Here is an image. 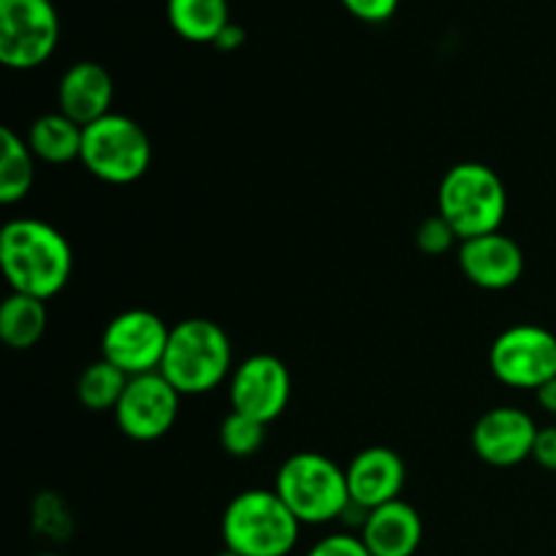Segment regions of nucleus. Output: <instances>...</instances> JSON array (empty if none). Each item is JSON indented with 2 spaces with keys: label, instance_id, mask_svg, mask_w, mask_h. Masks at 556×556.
I'll use <instances>...</instances> for the list:
<instances>
[{
  "label": "nucleus",
  "instance_id": "nucleus-1",
  "mask_svg": "<svg viewBox=\"0 0 556 556\" xmlns=\"http://www.w3.org/2000/svg\"><path fill=\"white\" fill-rule=\"evenodd\" d=\"M0 266L14 293L49 302L74 271V250L52 223L16 217L0 231Z\"/></svg>",
  "mask_w": 556,
  "mask_h": 556
},
{
  "label": "nucleus",
  "instance_id": "nucleus-2",
  "mask_svg": "<svg viewBox=\"0 0 556 556\" xmlns=\"http://www.w3.org/2000/svg\"><path fill=\"white\" fill-rule=\"evenodd\" d=\"M157 372L182 396L215 391L233 372V351L226 329L210 318H185L174 324Z\"/></svg>",
  "mask_w": 556,
  "mask_h": 556
},
{
  "label": "nucleus",
  "instance_id": "nucleus-3",
  "mask_svg": "<svg viewBox=\"0 0 556 556\" xmlns=\"http://www.w3.org/2000/svg\"><path fill=\"white\" fill-rule=\"evenodd\" d=\"M220 535L226 552L239 556H291L302 521L275 489H244L223 510Z\"/></svg>",
  "mask_w": 556,
  "mask_h": 556
},
{
  "label": "nucleus",
  "instance_id": "nucleus-4",
  "mask_svg": "<svg viewBox=\"0 0 556 556\" xmlns=\"http://www.w3.org/2000/svg\"><path fill=\"white\" fill-rule=\"evenodd\" d=\"M438 212L451 223L459 242L494 233L508 215V190L486 163H456L440 179Z\"/></svg>",
  "mask_w": 556,
  "mask_h": 556
},
{
  "label": "nucleus",
  "instance_id": "nucleus-5",
  "mask_svg": "<svg viewBox=\"0 0 556 556\" xmlns=\"http://www.w3.org/2000/svg\"><path fill=\"white\" fill-rule=\"evenodd\" d=\"M275 492L302 527L340 521L351 505L345 470L315 451H299L282 462L275 478Z\"/></svg>",
  "mask_w": 556,
  "mask_h": 556
},
{
  "label": "nucleus",
  "instance_id": "nucleus-6",
  "mask_svg": "<svg viewBox=\"0 0 556 556\" xmlns=\"http://www.w3.org/2000/svg\"><path fill=\"white\" fill-rule=\"evenodd\" d=\"M79 161L101 182L134 185L150 172L152 141L136 119L112 112L87 125Z\"/></svg>",
  "mask_w": 556,
  "mask_h": 556
},
{
  "label": "nucleus",
  "instance_id": "nucleus-7",
  "mask_svg": "<svg viewBox=\"0 0 556 556\" xmlns=\"http://www.w3.org/2000/svg\"><path fill=\"white\" fill-rule=\"evenodd\" d=\"M60 41L52 0H0V63L33 71L47 63Z\"/></svg>",
  "mask_w": 556,
  "mask_h": 556
},
{
  "label": "nucleus",
  "instance_id": "nucleus-8",
  "mask_svg": "<svg viewBox=\"0 0 556 556\" xmlns=\"http://www.w3.org/2000/svg\"><path fill=\"white\" fill-rule=\"evenodd\" d=\"M489 369L510 389L538 391L556 378V334L538 324H519L489 348Z\"/></svg>",
  "mask_w": 556,
  "mask_h": 556
},
{
  "label": "nucleus",
  "instance_id": "nucleus-9",
  "mask_svg": "<svg viewBox=\"0 0 556 556\" xmlns=\"http://www.w3.org/2000/svg\"><path fill=\"white\" fill-rule=\"evenodd\" d=\"M172 326L152 309H125L114 315L101 334V358L123 369L128 378L157 372L166 356Z\"/></svg>",
  "mask_w": 556,
  "mask_h": 556
},
{
  "label": "nucleus",
  "instance_id": "nucleus-10",
  "mask_svg": "<svg viewBox=\"0 0 556 556\" xmlns=\"http://www.w3.org/2000/svg\"><path fill=\"white\" fill-rule=\"evenodd\" d=\"M179 400L182 394L161 372L136 375L128 380L114 407V421L128 440L155 443L166 438L177 424Z\"/></svg>",
  "mask_w": 556,
  "mask_h": 556
},
{
  "label": "nucleus",
  "instance_id": "nucleus-11",
  "mask_svg": "<svg viewBox=\"0 0 556 556\" xmlns=\"http://www.w3.org/2000/svg\"><path fill=\"white\" fill-rule=\"evenodd\" d=\"M291 391L293 383L286 362L271 356V353L248 356L233 367L231 380H228L231 410L244 413V416L255 418L266 427L286 413Z\"/></svg>",
  "mask_w": 556,
  "mask_h": 556
},
{
  "label": "nucleus",
  "instance_id": "nucleus-12",
  "mask_svg": "<svg viewBox=\"0 0 556 556\" xmlns=\"http://www.w3.org/2000/svg\"><path fill=\"white\" fill-rule=\"evenodd\" d=\"M541 427L521 407H492L476 421L470 434L472 451L492 467H516L532 459V448Z\"/></svg>",
  "mask_w": 556,
  "mask_h": 556
},
{
  "label": "nucleus",
  "instance_id": "nucleus-13",
  "mask_svg": "<svg viewBox=\"0 0 556 556\" xmlns=\"http://www.w3.org/2000/svg\"><path fill=\"white\" fill-rule=\"evenodd\" d=\"M456 261L462 275L483 291H508L525 275V250L503 231L459 242Z\"/></svg>",
  "mask_w": 556,
  "mask_h": 556
},
{
  "label": "nucleus",
  "instance_id": "nucleus-14",
  "mask_svg": "<svg viewBox=\"0 0 556 556\" xmlns=\"http://www.w3.org/2000/svg\"><path fill=\"white\" fill-rule=\"evenodd\" d=\"M348 489H351V500L362 508L375 510L386 503L400 500L402 489H405V462L394 448L386 445H369V448L358 451L345 467Z\"/></svg>",
  "mask_w": 556,
  "mask_h": 556
},
{
  "label": "nucleus",
  "instance_id": "nucleus-15",
  "mask_svg": "<svg viewBox=\"0 0 556 556\" xmlns=\"http://www.w3.org/2000/svg\"><path fill=\"white\" fill-rule=\"evenodd\" d=\"M112 101L114 79L101 63L79 60L60 76L58 112L81 128L112 114Z\"/></svg>",
  "mask_w": 556,
  "mask_h": 556
},
{
  "label": "nucleus",
  "instance_id": "nucleus-16",
  "mask_svg": "<svg viewBox=\"0 0 556 556\" xmlns=\"http://www.w3.org/2000/svg\"><path fill=\"white\" fill-rule=\"evenodd\" d=\"M358 538L372 556H416L424 541L421 514L400 497L369 510Z\"/></svg>",
  "mask_w": 556,
  "mask_h": 556
},
{
  "label": "nucleus",
  "instance_id": "nucleus-17",
  "mask_svg": "<svg viewBox=\"0 0 556 556\" xmlns=\"http://www.w3.org/2000/svg\"><path fill=\"white\" fill-rule=\"evenodd\" d=\"M172 30L190 43H215L231 25L228 0H166Z\"/></svg>",
  "mask_w": 556,
  "mask_h": 556
},
{
  "label": "nucleus",
  "instance_id": "nucleus-18",
  "mask_svg": "<svg viewBox=\"0 0 556 556\" xmlns=\"http://www.w3.org/2000/svg\"><path fill=\"white\" fill-rule=\"evenodd\" d=\"M27 147L36 155V161L52 163V166H65V163L79 161L81 139L85 128L68 119L65 114L52 112L38 117L27 130Z\"/></svg>",
  "mask_w": 556,
  "mask_h": 556
},
{
  "label": "nucleus",
  "instance_id": "nucleus-19",
  "mask_svg": "<svg viewBox=\"0 0 556 556\" xmlns=\"http://www.w3.org/2000/svg\"><path fill=\"white\" fill-rule=\"evenodd\" d=\"M47 302H41V299L11 291L3 299V304H0V340L11 351H30V348H36L41 337L47 334Z\"/></svg>",
  "mask_w": 556,
  "mask_h": 556
},
{
  "label": "nucleus",
  "instance_id": "nucleus-20",
  "mask_svg": "<svg viewBox=\"0 0 556 556\" xmlns=\"http://www.w3.org/2000/svg\"><path fill=\"white\" fill-rule=\"evenodd\" d=\"M36 182V155L14 128H0V204H20Z\"/></svg>",
  "mask_w": 556,
  "mask_h": 556
},
{
  "label": "nucleus",
  "instance_id": "nucleus-21",
  "mask_svg": "<svg viewBox=\"0 0 556 556\" xmlns=\"http://www.w3.org/2000/svg\"><path fill=\"white\" fill-rule=\"evenodd\" d=\"M128 380L130 378L123 369L114 367L106 358H98V362L87 364V367L81 369L79 380H76V400H79L81 407H87V410L92 413H114Z\"/></svg>",
  "mask_w": 556,
  "mask_h": 556
},
{
  "label": "nucleus",
  "instance_id": "nucleus-22",
  "mask_svg": "<svg viewBox=\"0 0 556 556\" xmlns=\"http://www.w3.org/2000/svg\"><path fill=\"white\" fill-rule=\"evenodd\" d=\"M266 443V424L231 410L220 424V445L233 459H250Z\"/></svg>",
  "mask_w": 556,
  "mask_h": 556
},
{
  "label": "nucleus",
  "instance_id": "nucleus-23",
  "mask_svg": "<svg viewBox=\"0 0 556 556\" xmlns=\"http://www.w3.org/2000/svg\"><path fill=\"white\" fill-rule=\"evenodd\" d=\"M33 530L49 541H65L74 532V519L65 500L54 492H41L33 503Z\"/></svg>",
  "mask_w": 556,
  "mask_h": 556
},
{
  "label": "nucleus",
  "instance_id": "nucleus-24",
  "mask_svg": "<svg viewBox=\"0 0 556 556\" xmlns=\"http://www.w3.org/2000/svg\"><path fill=\"white\" fill-rule=\"evenodd\" d=\"M459 242L456 231L451 228V223L443 215H432L416 228V244L424 255H445L448 250H454V244Z\"/></svg>",
  "mask_w": 556,
  "mask_h": 556
},
{
  "label": "nucleus",
  "instance_id": "nucleus-25",
  "mask_svg": "<svg viewBox=\"0 0 556 556\" xmlns=\"http://www.w3.org/2000/svg\"><path fill=\"white\" fill-rule=\"evenodd\" d=\"M304 556H372L358 538V532H331V535L320 538L315 546Z\"/></svg>",
  "mask_w": 556,
  "mask_h": 556
},
{
  "label": "nucleus",
  "instance_id": "nucleus-26",
  "mask_svg": "<svg viewBox=\"0 0 556 556\" xmlns=\"http://www.w3.org/2000/svg\"><path fill=\"white\" fill-rule=\"evenodd\" d=\"M340 3L356 20L367 22V25H380L396 14L402 0H340Z\"/></svg>",
  "mask_w": 556,
  "mask_h": 556
},
{
  "label": "nucleus",
  "instance_id": "nucleus-27",
  "mask_svg": "<svg viewBox=\"0 0 556 556\" xmlns=\"http://www.w3.org/2000/svg\"><path fill=\"white\" fill-rule=\"evenodd\" d=\"M532 462L541 465L543 470L556 472V424L543 427L541 432H538L535 448H532Z\"/></svg>",
  "mask_w": 556,
  "mask_h": 556
},
{
  "label": "nucleus",
  "instance_id": "nucleus-28",
  "mask_svg": "<svg viewBox=\"0 0 556 556\" xmlns=\"http://www.w3.org/2000/svg\"><path fill=\"white\" fill-rule=\"evenodd\" d=\"M244 43V30L239 25H228L226 30L220 33V36H217V41H215V47L220 49V52H237L239 47H242Z\"/></svg>",
  "mask_w": 556,
  "mask_h": 556
},
{
  "label": "nucleus",
  "instance_id": "nucleus-29",
  "mask_svg": "<svg viewBox=\"0 0 556 556\" xmlns=\"http://www.w3.org/2000/svg\"><path fill=\"white\" fill-rule=\"evenodd\" d=\"M535 400H538V405L543 407V410L556 416V378L548 380V383H543L541 389L535 391Z\"/></svg>",
  "mask_w": 556,
  "mask_h": 556
},
{
  "label": "nucleus",
  "instance_id": "nucleus-30",
  "mask_svg": "<svg viewBox=\"0 0 556 556\" xmlns=\"http://www.w3.org/2000/svg\"><path fill=\"white\" fill-rule=\"evenodd\" d=\"M33 556H63V554H54V552H41V554H33Z\"/></svg>",
  "mask_w": 556,
  "mask_h": 556
},
{
  "label": "nucleus",
  "instance_id": "nucleus-31",
  "mask_svg": "<svg viewBox=\"0 0 556 556\" xmlns=\"http://www.w3.org/2000/svg\"><path fill=\"white\" fill-rule=\"evenodd\" d=\"M217 556H239V554H233V552H226V548H223V552L217 554Z\"/></svg>",
  "mask_w": 556,
  "mask_h": 556
}]
</instances>
